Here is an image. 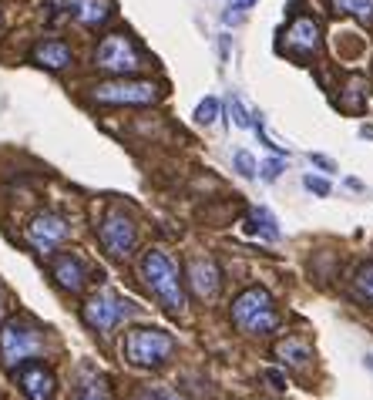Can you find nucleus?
Returning a JSON list of instances; mask_svg holds the SVG:
<instances>
[{"instance_id":"f257e3e1","label":"nucleus","mask_w":373,"mask_h":400,"mask_svg":"<svg viewBox=\"0 0 373 400\" xmlns=\"http://www.w3.org/2000/svg\"><path fill=\"white\" fill-rule=\"evenodd\" d=\"M232 323L239 326L242 333H256V336L273 333L276 323H279L273 296L262 286H249L246 293H239L236 303H232Z\"/></svg>"},{"instance_id":"f03ea898","label":"nucleus","mask_w":373,"mask_h":400,"mask_svg":"<svg viewBox=\"0 0 373 400\" xmlns=\"http://www.w3.org/2000/svg\"><path fill=\"white\" fill-rule=\"evenodd\" d=\"M124 356L135 363V367H162L175 350V336L158 330V326H138V330H128L124 333Z\"/></svg>"},{"instance_id":"7ed1b4c3","label":"nucleus","mask_w":373,"mask_h":400,"mask_svg":"<svg viewBox=\"0 0 373 400\" xmlns=\"http://www.w3.org/2000/svg\"><path fill=\"white\" fill-rule=\"evenodd\" d=\"M142 276H145L149 289L162 300L165 309L178 313V309L185 306V293H182V283H178V269H175V263L165 256V252H158V249L145 252V256H142Z\"/></svg>"},{"instance_id":"20e7f679","label":"nucleus","mask_w":373,"mask_h":400,"mask_svg":"<svg viewBox=\"0 0 373 400\" xmlns=\"http://www.w3.org/2000/svg\"><path fill=\"white\" fill-rule=\"evenodd\" d=\"M41 350H44V336H41L37 326L24 323V320L3 323V330H0V356H3V363L10 370H17L27 360H34Z\"/></svg>"},{"instance_id":"39448f33","label":"nucleus","mask_w":373,"mask_h":400,"mask_svg":"<svg viewBox=\"0 0 373 400\" xmlns=\"http://www.w3.org/2000/svg\"><path fill=\"white\" fill-rule=\"evenodd\" d=\"M95 64H98L101 71H108V75H122L124 77V75H131V71L142 68V57H138L135 44H131L124 34H108V37L98 44Z\"/></svg>"},{"instance_id":"423d86ee","label":"nucleus","mask_w":373,"mask_h":400,"mask_svg":"<svg viewBox=\"0 0 373 400\" xmlns=\"http://www.w3.org/2000/svg\"><path fill=\"white\" fill-rule=\"evenodd\" d=\"M91 98L101 104H151L158 98V88L151 81H104L95 84Z\"/></svg>"},{"instance_id":"0eeeda50","label":"nucleus","mask_w":373,"mask_h":400,"mask_svg":"<svg viewBox=\"0 0 373 400\" xmlns=\"http://www.w3.org/2000/svg\"><path fill=\"white\" fill-rule=\"evenodd\" d=\"M124 303L128 300H118L111 293H95L84 303V323L91 330H98V333H111L124 313H135V306H124Z\"/></svg>"},{"instance_id":"6e6552de","label":"nucleus","mask_w":373,"mask_h":400,"mask_svg":"<svg viewBox=\"0 0 373 400\" xmlns=\"http://www.w3.org/2000/svg\"><path fill=\"white\" fill-rule=\"evenodd\" d=\"M68 236H71V225L54 212H41L27 225V239L37 252H54V246H61Z\"/></svg>"},{"instance_id":"1a4fd4ad","label":"nucleus","mask_w":373,"mask_h":400,"mask_svg":"<svg viewBox=\"0 0 373 400\" xmlns=\"http://www.w3.org/2000/svg\"><path fill=\"white\" fill-rule=\"evenodd\" d=\"M98 239L101 246L111 252V256H128V252L135 249V222L128 219V216H122V212H111L104 222H101L98 229Z\"/></svg>"},{"instance_id":"9d476101","label":"nucleus","mask_w":373,"mask_h":400,"mask_svg":"<svg viewBox=\"0 0 373 400\" xmlns=\"http://www.w3.org/2000/svg\"><path fill=\"white\" fill-rule=\"evenodd\" d=\"M17 383H21L27 400H54V390H57L54 374L37 360H27L17 367Z\"/></svg>"},{"instance_id":"9b49d317","label":"nucleus","mask_w":373,"mask_h":400,"mask_svg":"<svg viewBox=\"0 0 373 400\" xmlns=\"http://www.w3.org/2000/svg\"><path fill=\"white\" fill-rule=\"evenodd\" d=\"M189 286L199 300H212L219 293V266L205 256H195L189 266Z\"/></svg>"},{"instance_id":"f8f14e48","label":"nucleus","mask_w":373,"mask_h":400,"mask_svg":"<svg viewBox=\"0 0 373 400\" xmlns=\"http://www.w3.org/2000/svg\"><path fill=\"white\" fill-rule=\"evenodd\" d=\"M286 48L296 54H313L320 50V24L313 17H296L286 30Z\"/></svg>"},{"instance_id":"ddd939ff","label":"nucleus","mask_w":373,"mask_h":400,"mask_svg":"<svg viewBox=\"0 0 373 400\" xmlns=\"http://www.w3.org/2000/svg\"><path fill=\"white\" fill-rule=\"evenodd\" d=\"M50 276H54L57 286L68 289V293H81V289H84V266H81V259L71 256V252H64V256H57V259L50 263Z\"/></svg>"},{"instance_id":"4468645a","label":"nucleus","mask_w":373,"mask_h":400,"mask_svg":"<svg viewBox=\"0 0 373 400\" xmlns=\"http://www.w3.org/2000/svg\"><path fill=\"white\" fill-rule=\"evenodd\" d=\"M34 61H37L41 68L61 71V68L75 64V50L68 48L64 41H41V44L34 48Z\"/></svg>"},{"instance_id":"2eb2a0df","label":"nucleus","mask_w":373,"mask_h":400,"mask_svg":"<svg viewBox=\"0 0 373 400\" xmlns=\"http://www.w3.org/2000/svg\"><path fill=\"white\" fill-rule=\"evenodd\" d=\"M68 14H75L81 24L98 27V24H104V21H108L111 3H108V0H68Z\"/></svg>"},{"instance_id":"dca6fc26","label":"nucleus","mask_w":373,"mask_h":400,"mask_svg":"<svg viewBox=\"0 0 373 400\" xmlns=\"http://www.w3.org/2000/svg\"><path fill=\"white\" fill-rule=\"evenodd\" d=\"M249 219H252V229H256V232H259L266 242H276V239H279V225H276V216L269 212V209H266V205H256Z\"/></svg>"},{"instance_id":"f3484780","label":"nucleus","mask_w":373,"mask_h":400,"mask_svg":"<svg viewBox=\"0 0 373 400\" xmlns=\"http://www.w3.org/2000/svg\"><path fill=\"white\" fill-rule=\"evenodd\" d=\"M71 400H108V383L101 377H88L75 387Z\"/></svg>"},{"instance_id":"a211bd4d","label":"nucleus","mask_w":373,"mask_h":400,"mask_svg":"<svg viewBox=\"0 0 373 400\" xmlns=\"http://www.w3.org/2000/svg\"><path fill=\"white\" fill-rule=\"evenodd\" d=\"M333 7L360 17V21H373V0H333Z\"/></svg>"},{"instance_id":"6ab92c4d","label":"nucleus","mask_w":373,"mask_h":400,"mask_svg":"<svg viewBox=\"0 0 373 400\" xmlns=\"http://www.w3.org/2000/svg\"><path fill=\"white\" fill-rule=\"evenodd\" d=\"M353 289H356L360 300L373 306V263L360 266V273H356V279H353Z\"/></svg>"},{"instance_id":"aec40b11","label":"nucleus","mask_w":373,"mask_h":400,"mask_svg":"<svg viewBox=\"0 0 373 400\" xmlns=\"http://www.w3.org/2000/svg\"><path fill=\"white\" fill-rule=\"evenodd\" d=\"M279 356L289 360L293 367H306L309 350H306V343H299V340H286V343H279Z\"/></svg>"},{"instance_id":"412c9836","label":"nucleus","mask_w":373,"mask_h":400,"mask_svg":"<svg viewBox=\"0 0 373 400\" xmlns=\"http://www.w3.org/2000/svg\"><path fill=\"white\" fill-rule=\"evenodd\" d=\"M195 118H199L202 125H212V122L219 118V98H212V95H209V98L195 108Z\"/></svg>"},{"instance_id":"4be33fe9","label":"nucleus","mask_w":373,"mask_h":400,"mask_svg":"<svg viewBox=\"0 0 373 400\" xmlns=\"http://www.w3.org/2000/svg\"><path fill=\"white\" fill-rule=\"evenodd\" d=\"M131 400H182V397L175 390H169V387H142Z\"/></svg>"},{"instance_id":"5701e85b","label":"nucleus","mask_w":373,"mask_h":400,"mask_svg":"<svg viewBox=\"0 0 373 400\" xmlns=\"http://www.w3.org/2000/svg\"><path fill=\"white\" fill-rule=\"evenodd\" d=\"M232 162H236V172L242 178H256V158H252L249 151H236Z\"/></svg>"},{"instance_id":"b1692460","label":"nucleus","mask_w":373,"mask_h":400,"mask_svg":"<svg viewBox=\"0 0 373 400\" xmlns=\"http://www.w3.org/2000/svg\"><path fill=\"white\" fill-rule=\"evenodd\" d=\"M229 111H232V122H236V128H252V118H249V111L242 108V101H239V98L229 101Z\"/></svg>"},{"instance_id":"393cba45","label":"nucleus","mask_w":373,"mask_h":400,"mask_svg":"<svg viewBox=\"0 0 373 400\" xmlns=\"http://www.w3.org/2000/svg\"><path fill=\"white\" fill-rule=\"evenodd\" d=\"M303 185L309 189V192H316V196H329V182L320 175H306L303 178Z\"/></svg>"},{"instance_id":"a878e982","label":"nucleus","mask_w":373,"mask_h":400,"mask_svg":"<svg viewBox=\"0 0 373 400\" xmlns=\"http://www.w3.org/2000/svg\"><path fill=\"white\" fill-rule=\"evenodd\" d=\"M279 172H283V162H279V158H269V162H262V165H259V175L266 178V182L279 178Z\"/></svg>"},{"instance_id":"bb28decb","label":"nucleus","mask_w":373,"mask_h":400,"mask_svg":"<svg viewBox=\"0 0 373 400\" xmlns=\"http://www.w3.org/2000/svg\"><path fill=\"white\" fill-rule=\"evenodd\" d=\"M309 162H313V165H320L326 175H329V172H336V165H333V162H329L326 155H309Z\"/></svg>"},{"instance_id":"cd10ccee","label":"nucleus","mask_w":373,"mask_h":400,"mask_svg":"<svg viewBox=\"0 0 373 400\" xmlns=\"http://www.w3.org/2000/svg\"><path fill=\"white\" fill-rule=\"evenodd\" d=\"M266 380L273 383L276 390H286V374H279V370H266Z\"/></svg>"},{"instance_id":"c85d7f7f","label":"nucleus","mask_w":373,"mask_h":400,"mask_svg":"<svg viewBox=\"0 0 373 400\" xmlns=\"http://www.w3.org/2000/svg\"><path fill=\"white\" fill-rule=\"evenodd\" d=\"M252 3H256V0H232V7H236V10H249Z\"/></svg>"},{"instance_id":"c756f323","label":"nucleus","mask_w":373,"mask_h":400,"mask_svg":"<svg viewBox=\"0 0 373 400\" xmlns=\"http://www.w3.org/2000/svg\"><path fill=\"white\" fill-rule=\"evenodd\" d=\"M363 135H367V138H373V128H370V125H363Z\"/></svg>"}]
</instances>
